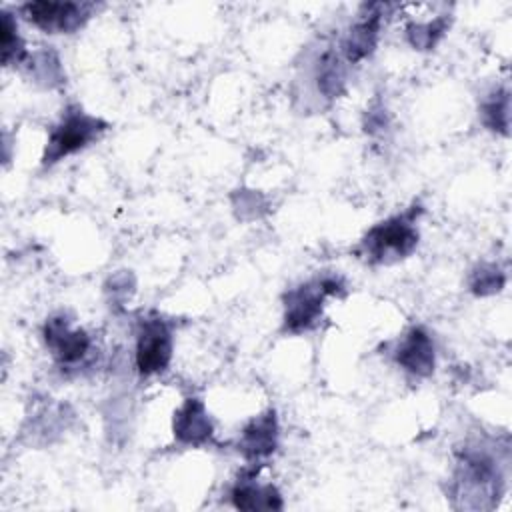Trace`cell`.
Instances as JSON below:
<instances>
[{
  "label": "cell",
  "instance_id": "obj_5",
  "mask_svg": "<svg viewBox=\"0 0 512 512\" xmlns=\"http://www.w3.org/2000/svg\"><path fill=\"white\" fill-rule=\"evenodd\" d=\"M42 340L64 374H80L90 366L94 340L84 328H76L66 312L50 314L42 326Z\"/></svg>",
  "mask_w": 512,
  "mask_h": 512
},
{
  "label": "cell",
  "instance_id": "obj_13",
  "mask_svg": "<svg viewBox=\"0 0 512 512\" xmlns=\"http://www.w3.org/2000/svg\"><path fill=\"white\" fill-rule=\"evenodd\" d=\"M312 80L318 94L326 100H334L346 90V60L334 48H324L312 68Z\"/></svg>",
  "mask_w": 512,
  "mask_h": 512
},
{
  "label": "cell",
  "instance_id": "obj_21",
  "mask_svg": "<svg viewBox=\"0 0 512 512\" xmlns=\"http://www.w3.org/2000/svg\"><path fill=\"white\" fill-rule=\"evenodd\" d=\"M388 126L386 122V110L380 106L376 110H366V120H364V128L368 134H376L380 130H384Z\"/></svg>",
  "mask_w": 512,
  "mask_h": 512
},
{
  "label": "cell",
  "instance_id": "obj_14",
  "mask_svg": "<svg viewBox=\"0 0 512 512\" xmlns=\"http://www.w3.org/2000/svg\"><path fill=\"white\" fill-rule=\"evenodd\" d=\"M480 122L486 130L508 136L510 134V90L506 86H496L490 90L478 106Z\"/></svg>",
  "mask_w": 512,
  "mask_h": 512
},
{
  "label": "cell",
  "instance_id": "obj_7",
  "mask_svg": "<svg viewBox=\"0 0 512 512\" xmlns=\"http://www.w3.org/2000/svg\"><path fill=\"white\" fill-rule=\"evenodd\" d=\"M26 22L46 34H74L94 14L92 2L70 0H30L18 6Z\"/></svg>",
  "mask_w": 512,
  "mask_h": 512
},
{
  "label": "cell",
  "instance_id": "obj_10",
  "mask_svg": "<svg viewBox=\"0 0 512 512\" xmlns=\"http://www.w3.org/2000/svg\"><path fill=\"white\" fill-rule=\"evenodd\" d=\"M278 442H280L278 416L274 408H268L244 424L240 438L236 442V450L238 454H242V458L248 464L264 466V462L272 458L274 452L278 450Z\"/></svg>",
  "mask_w": 512,
  "mask_h": 512
},
{
  "label": "cell",
  "instance_id": "obj_18",
  "mask_svg": "<svg viewBox=\"0 0 512 512\" xmlns=\"http://www.w3.org/2000/svg\"><path fill=\"white\" fill-rule=\"evenodd\" d=\"M506 284V272L494 264V262H484L472 268L468 276V290L474 296H492L498 294Z\"/></svg>",
  "mask_w": 512,
  "mask_h": 512
},
{
  "label": "cell",
  "instance_id": "obj_3",
  "mask_svg": "<svg viewBox=\"0 0 512 512\" xmlns=\"http://www.w3.org/2000/svg\"><path fill=\"white\" fill-rule=\"evenodd\" d=\"M348 286L340 274H318L294 288H288L282 304V332L286 334H304L314 330L324 314L326 298H344Z\"/></svg>",
  "mask_w": 512,
  "mask_h": 512
},
{
  "label": "cell",
  "instance_id": "obj_2",
  "mask_svg": "<svg viewBox=\"0 0 512 512\" xmlns=\"http://www.w3.org/2000/svg\"><path fill=\"white\" fill-rule=\"evenodd\" d=\"M424 208L412 204L408 210L376 222L360 238L354 254L368 264H394L408 258L420 242L418 220Z\"/></svg>",
  "mask_w": 512,
  "mask_h": 512
},
{
  "label": "cell",
  "instance_id": "obj_1",
  "mask_svg": "<svg viewBox=\"0 0 512 512\" xmlns=\"http://www.w3.org/2000/svg\"><path fill=\"white\" fill-rule=\"evenodd\" d=\"M504 492V472L498 452L484 442H466L456 452V468L448 496L456 508L490 510Z\"/></svg>",
  "mask_w": 512,
  "mask_h": 512
},
{
  "label": "cell",
  "instance_id": "obj_4",
  "mask_svg": "<svg viewBox=\"0 0 512 512\" xmlns=\"http://www.w3.org/2000/svg\"><path fill=\"white\" fill-rule=\"evenodd\" d=\"M110 124L100 116L86 112L80 104H68L60 118L48 128V138L40 158L42 168H52L68 156H74L96 144Z\"/></svg>",
  "mask_w": 512,
  "mask_h": 512
},
{
  "label": "cell",
  "instance_id": "obj_8",
  "mask_svg": "<svg viewBox=\"0 0 512 512\" xmlns=\"http://www.w3.org/2000/svg\"><path fill=\"white\" fill-rule=\"evenodd\" d=\"M390 356L394 364L410 378L422 380L434 374L436 368V344L430 332L416 324L410 326L394 342Z\"/></svg>",
  "mask_w": 512,
  "mask_h": 512
},
{
  "label": "cell",
  "instance_id": "obj_17",
  "mask_svg": "<svg viewBox=\"0 0 512 512\" xmlns=\"http://www.w3.org/2000/svg\"><path fill=\"white\" fill-rule=\"evenodd\" d=\"M0 52L4 66H22L28 56V48L18 32V20L12 12H0Z\"/></svg>",
  "mask_w": 512,
  "mask_h": 512
},
{
  "label": "cell",
  "instance_id": "obj_6",
  "mask_svg": "<svg viewBox=\"0 0 512 512\" xmlns=\"http://www.w3.org/2000/svg\"><path fill=\"white\" fill-rule=\"evenodd\" d=\"M174 354V322L150 312L138 320L134 342V366L142 378L168 370Z\"/></svg>",
  "mask_w": 512,
  "mask_h": 512
},
{
  "label": "cell",
  "instance_id": "obj_19",
  "mask_svg": "<svg viewBox=\"0 0 512 512\" xmlns=\"http://www.w3.org/2000/svg\"><path fill=\"white\" fill-rule=\"evenodd\" d=\"M132 286H134L132 276L126 272L110 278V284L106 286V292L110 294V302H114V306H122V302L130 296Z\"/></svg>",
  "mask_w": 512,
  "mask_h": 512
},
{
  "label": "cell",
  "instance_id": "obj_20",
  "mask_svg": "<svg viewBox=\"0 0 512 512\" xmlns=\"http://www.w3.org/2000/svg\"><path fill=\"white\" fill-rule=\"evenodd\" d=\"M234 208L238 210V216L246 218V212H252V218L260 216V208H264V204L258 202V194L252 190H242L238 196V202L234 200Z\"/></svg>",
  "mask_w": 512,
  "mask_h": 512
},
{
  "label": "cell",
  "instance_id": "obj_12",
  "mask_svg": "<svg viewBox=\"0 0 512 512\" xmlns=\"http://www.w3.org/2000/svg\"><path fill=\"white\" fill-rule=\"evenodd\" d=\"M174 440L182 446H204L214 436V422L206 410V404L198 396H188L174 410L172 418Z\"/></svg>",
  "mask_w": 512,
  "mask_h": 512
},
{
  "label": "cell",
  "instance_id": "obj_11",
  "mask_svg": "<svg viewBox=\"0 0 512 512\" xmlns=\"http://www.w3.org/2000/svg\"><path fill=\"white\" fill-rule=\"evenodd\" d=\"M260 468L262 466L258 464H250L236 476L234 484L230 486V502L234 508L250 510V512L284 508L280 490L274 484L258 480Z\"/></svg>",
  "mask_w": 512,
  "mask_h": 512
},
{
  "label": "cell",
  "instance_id": "obj_9",
  "mask_svg": "<svg viewBox=\"0 0 512 512\" xmlns=\"http://www.w3.org/2000/svg\"><path fill=\"white\" fill-rule=\"evenodd\" d=\"M392 8H394L392 4H384V2L364 4L360 8L356 22L348 28V32L340 42V54L346 60V64H358L368 56H372L380 38L384 16Z\"/></svg>",
  "mask_w": 512,
  "mask_h": 512
},
{
  "label": "cell",
  "instance_id": "obj_15",
  "mask_svg": "<svg viewBox=\"0 0 512 512\" xmlns=\"http://www.w3.org/2000/svg\"><path fill=\"white\" fill-rule=\"evenodd\" d=\"M450 28V16L448 14H440L432 20H424V22H408L404 26V36L406 42L420 52H428L434 50L436 44L444 38V34Z\"/></svg>",
  "mask_w": 512,
  "mask_h": 512
},
{
  "label": "cell",
  "instance_id": "obj_16",
  "mask_svg": "<svg viewBox=\"0 0 512 512\" xmlns=\"http://www.w3.org/2000/svg\"><path fill=\"white\" fill-rule=\"evenodd\" d=\"M22 68L30 74V78H34L36 82H40L48 88L58 86L64 80V70H62L60 56L50 48L28 52L26 60L22 62Z\"/></svg>",
  "mask_w": 512,
  "mask_h": 512
}]
</instances>
